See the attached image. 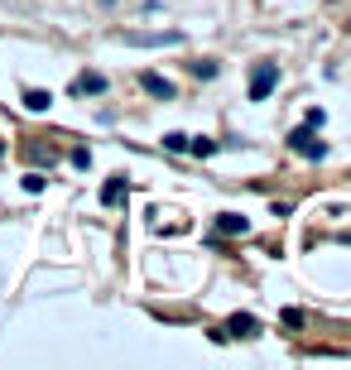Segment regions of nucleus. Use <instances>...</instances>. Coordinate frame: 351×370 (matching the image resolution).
<instances>
[{"instance_id":"1","label":"nucleus","mask_w":351,"mask_h":370,"mask_svg":"<svg viewBox=\"0 0 351 370\" xmlns=\"http://www.w3.org/2000/svg\"><path fill=\"white\" fill-rule=\"evenodd\" d=\"M274 87H279V63H255V73H250V101H265Z\"/></svg>"},{"instance_id":"2","label":"nucleus","mask_w":351,"mask_h":370,"mask_svg":"<svg viewBox=\"0 0 351 370\" xmlns=\"http://www.w3.org/2000/svg\"><path fill=\"white\" fill-rule=\"evenodd\" d=\"M289 145H294V149H298L303 159H323V154H328V145H323V140L313 135V125H303V130H294V135H289Z\"/></svg>"},{"instance_id":"3","label":"nucleus","mask_w":351,"mask_h":370,"mask_svg":"<svg viewBox=\"0 0 351 370\" xmlns=\"http://www.w3.org/2000/svg\"><path fill=\"white\" fill-rule=\"evenodd\" d=\"M125 44H135V48H159V44H183V34H178V29H169V34H125Z\"/></svg>"},{"instance_id":"4","label":"nucleus","mask_w":351,"mask_h":370,"mask_svg":"<svg viewBox=\"0 0 351 370\" xmlns=\"http://www.w3.org/2000/svg\"><path fill=\"white\" fill-rule=\"evenodd\" d=\"M140 87H144L149 96H159V101H173V82H169V77H159V73H144V77H140Z\"/></svg>"},{"instance_id":"5","label":"nucleus","mask_w":351,"mask_h":370,"mask_svg":"<svg viewBox=\"0 0 351 370\" xmlns=\"http://www.w3.org/2000/svg\"><path fill=\"white\" fill-rule=\"evenodd\" d=\"M73 92H82V96H102V92H106V77H102V73H82V77L73 82Z\"/></svg>"},{"instance_id":"6","label":"nucleus","mask_w":351,"mask_h":370,"mask_svg":"<svg viewBox=\"0 0 351 370\" xmlns=\"http://www.w3.org/2000/svg\"><path fill=\"white\" fill-rule=\"evenodd\" d=\"M217 231H222V236H245V231H250V221H245V216H236V212H222V216H217Z\"/></svg>"},{"instance_id":"7","label":"nucleus","mask_w":351,"mask_h":370,"mask_svg":"<svg viewBox=\"0 0 351 370\" xmlns=\"http://www.w3.org/2000/svg\"><path fill=\"white\" fill-rule=\"evenodd\" d=\"M231 332H236V337H255V332H260V322H255L250 313H236V317H231Z\"/></svg>"},{"instance_id":"8","label":"nucleus","mask_w":351,"mask_h":370,"mask_svg":"<svg viewBox=\"0 0 351 370\" xmlns=\"http://www.w3.org/2000/svg\"><path fill=\"white\" fill-rule=\"evenodd\" d=\"M24 106H29V111H48L53 96H48V92H24Z\"/></svg>"},{"instance_id":"9","label":"nucleus","mask_w":351,"mask_h":370,"mask_svg":"<svg viewBox=\"0 0 351 370\" xmlns=\"http://www.w3.org/2000/svg\"><path fill=\"white\" fill-rule=\"evenodd\" d=\"M222 68H217V58H202V63H193V77H217Z\"/></svg>"},{"instance_id":"10","label":"nucleus","mask_w":351,"mask_h":370,"mask_svg":"<svg viewBox=\"0 0 351 370\" xmlns=\"http://www.w3.org/2000/svg\"><path fill=\"white\" fill-rule=\"evenodd\" d=\"M188 149H193L198 159H207V154H217V140H188Z\"/></svg>"},{"instance_id":"11","label":"nucleus","mask_w":351,"mask_h":370,"mask_svg":"<svg viewBox=\"0 0 351 370\" xmlns=\"http://www.w3.org/2000/svg\"><path fill=\"white\" fill-rule=\"evenodd\" d=\"M44 183H48L44 174H24V192H44Z\"/></svg>"},{"instance_id":"12","label":"nucleus","mask_w":351,"mask_h":370,"mask_svg":"<svg viewBox=\"0 0 351 370\" xmlns=\"http://www.w3.org/2000/svg\"><path fill=\"white\" fill-rule=\"evenodd\" d=\"M303 120H308V125H313V130H323V120H328V111H323V106H313V111H308V115H303Z\"/></svg>"},{"instance_id":"13","label":"nucleus","mask_w":351,"mask_h":370,"mask_svg":"<svg viewBox=\"0 0 351 370\" xmlns=\"http://www.w3.org/2000/svg\"><path fill=\"white\" fill-rule=\"evenodd\" d=\"M164 149H188V135H178V130H173V135H164Z\"/></svg>"},{"instance_id":"14","label":"nucleus","mask_w":351,"mask_h":370,"mask_svg":"<svg viewBox=\"0 0 351 370\" xmlns=\"http://www.w3.org/2000/svg\"><path fill=\"white\" fill-rule=\"evenodd\" d=\"M120 197V178H111V183H106V192H102V202H116Z\"/></svg>"},{"instance_id":"15","label":"nucleus","mask_w":351,"mask_h":370,"mask_svg":"<svg viewBox=\"0 0 351 370\" xmlns=\"http://www.w3.org/2000/svg\"><path fill=\"white\" fill-rule=\"evenodd\" d=\"M0 154H5V145H0Z\"/></svg>"}]
</instances>
